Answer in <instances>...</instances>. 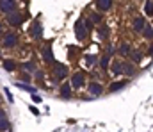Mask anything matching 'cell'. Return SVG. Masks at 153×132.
Instances as JSON below:
<instances>
[{"label": "cell", "mask_w": 153, "mask_h": 132, "mask_svg": "<svg viewBox=\"0 0 153 132\" xmlns=\"http://www.w3.org/2000/svg\"><path fill=\"white\" fill-rule=\"evenodd\" d=\"M111 70H112L114 75H121V73H123V63H121V61H114L112 66H111Z\"/></svg>", "instance_id": "ac0fdd59"}, {"label": "cell", "mask_w": 153, "mask_h": 132, "mask_svg": "<svg viewBox=\"0 0 153 132\" xmlns=\"http://www.w3.org/2000/svg\"><path fill=\"white\" fill-rule=\"evenodd\" d=\"M32 102H36V104H39V102H41V96L34 93V95H32Z\"/></svg>", "instance_id": "f1b7e54d"}, {"label": "cell", "mask_w": 153, "mask_h": 132, "mask_svg": "<svg viewBox=\"0 0 153 132\" xmlns=\"http://www.w3.org/2000/svg\"><path fill=\"white\" fill-rule=\"evenodd\" d=\"M94 5H96V9H98L100 13H109L111 7H112V2H111V0H98Z\"/></svg>", "instance_id": "9c48e42d"}, {"label": "cell", "mask_w": 153, "mask_h": 132, "mask_svg": "<svg viewBox=\"0 0 153 132\" xmlns=\"http://www.w3.org/2000/svg\"><path fill=\"white\" fill-rule=\"evenodd\" d=\"M0 107H2V96H0Z\"/></svg>", "instance_id": "1f68e13d"}, {"label": "cell", "mask_w": 153, "mask_h": 132, "mask_svg": "<svg viewBox=\"0 0 153 132\" xmlns=\"http://www.w3.org/2000/svg\"><path fill=\"white\" fill-rule=\"evenodd\" d=\"M4 32H5V29H4V23H2V22H0V38H2V36H4Z\"/></svg>", "instance_id": "4dcf8cb0"}, {"label": "cell", "mask_w": 153, "mask_h": 132, "mask_svg": "<svg viewBox=\"0 0 153 132\" xmlns=\"http://www.w3.org/2000/svg\"><path fill=\"white\" fill-rule=\"evenodd\" d=\"M14 11H18V2H14V0H0V13L4 16H9Z\"/></svg>", "instance_id": "3957f363"}, {"label": "cell", "mask_w": 153, "mask_h": 132, "mask_svg": "<svg viewBox=\"0 0 153 132\" xmlns=\"http://www.w3.org/2000/svg\"><path fill=\"white\" fill-rule=\"evenodd\" d=\"M85 84H87V82H85V75H84L82 72H75V73L71 75V81H70L71 89H82Z\"/></svg>", "instance_id": "277c9868"}, {"label": "cell", "mask_w": 153, "mask_h": 132, "mask_svg": "<svg viewBox=\"0 0 153 132\" xmlns=\"http://www.w3.org/2000/svg\"><path fill=\"white\" fill-rule=\"evenodd\" d=\"M100 34H102V38H107V36H109V29H107V27H102V29H100Z\"/></svg>", "instance_id": "83f0119b"}, {"label": "cell", "mask_w": 153, "mask_h": 132, "mask_svg": "<svg viewBox=\"0 0 153 132\" xmlns=\"http://www.w3.org/2000/svg\"><path fill=\"white\" fill-rule=\"evenodd\" d=\"M125 86H126V81H116V82H112V84L109 86V91H111V93H114V91L123 89Z\"/></svg>", "instance_id": "2e32d148"}, {"label": "cell", "mask_w": 153, "mask_h": 132, "mask_svg": "<svg viewBox=\"0 0 153 132\" xmlns=\"http://www.w3.org/2000/svg\"><path fill=\"white\" fill-rule=\"evenodd\" d=\"M152 27H153V25H152Z\"/></svg>", "instance_id": "e575fe53"}, {"label": "cell", "mask_w": 153, "mask_h": 132, "mask_svg": "<svg viewBox=\"0 0 153 132\" xmlns=\"http://www.w3.org/2000/svg\"><path fill=\"white\" fill-rule=\"evenodd\" d=\"M141 34H143V36H144L146 40H153V27L146 23V27H144V31H143Z\"/></svg>", "instance_id": "ffe728a7"}, {"label": "cell", "mask_w": 153, "mask_h": 132, "mask_svg": "<svg viewBox=\"0 0 153 132\" xmlns=\"http://www.w3.org/2000/svg\"><path fill=\"white\" fill-rule=\"evenodd\" d=\"M20 45V38L14 31H5L4 36L0 38V48H5V50H13Z\"/></svg>", "instance_id": "6da1fadb"}, {"label": "cell", "mask_w": 153, "mask_h": 132, "mask_svg": "<svg viewBox=\"0 0 153 132\" xmlns=\"http://www.w3.org/2000/svg\"><path fill=\"white\" fill-rule=\"evenodd\" d=\"M29 34H30L34 40L41 38V34H43V27H41V22H39V20L32 22V25H30V29H29Z\"/></svg>", "instance_id": "52a82bcc"}, {"label": "cell", "mask_w": 153, "mask_h": 132, "mask_svg": "<svg viewBox=\"0 0 153 132\" xmlns=\"http://www.w3.org/2000/svg\"><path fill=\"white\" fill-rule=\"evenodd\" d=\"M144 13H146L148 16H153V2L152 0H148V2L144 4Z\"/></svg>", "instance_id": "44dd1931"}, {"label": "cell", "mask_w": 153, "mask_h": 132, "mask_svg": "<svg viewBox=\"0 0 153 132\" xmlns=\"http://www.w3.org/2000/svg\"><path fill=\"white\" fill-rule=\"evenodd\" d=\"M16 86H18L20 89H23V91H29V93H32V95H34V89L30 88V86H25V84H22V82H18Z\"/></svg>", "instance_id": "d4e9b609"}, {"label": "cell", "mask_w": 153, "mask_h": 132, "mask_svg": "<svg viewBox=\"0 0 153 132\" xmlns=\"http://www.w3.org/2000/svg\"><path fill=\"white\" fill-rule=\"evenodd\" d=\"M53 75L57 81H64L68 75V66H64L62 63H55L53 64Z\"/></svg>", "instance_id": "8992f818"}, {"label": "cell", "mask_w": 153, "mask_h": 132, "mask_svg": "<svg viewBox=\"0 0 153 132\" xmlns=\"http://www.w3.org/2000/svg\"><path fill=\"white\" fill-rule=\"evenodd\" d=\"M2 66H4V70L9 72V73L16 72V63H14L13 59H4V61H2Z\"/></svg>", "instance_id": "8fae6325"}, {"label": "cell", "mask_w": 153, "mask_h": 132, "mask_svg": "<svg viewBox=\"0 0 153 132\" xmlns=\"http://www.w3.org/2000/svg\"><path fill=\"white\" fill-rule=\"evenodd\" d=\"M87 34H89V31H87V27H85V23H84V20H78L75 23V36L78 41H84L85 38H87Z\"/></svg>", "instance_id": "5b68a950"}, {"label": "cell", "mask_w": 153, "mask_h": 132, "mask_svg": "<svg viewBox=\"0 0 153 132\" xmlns=\"http://www.w3.org/2000/svg\"><path fill=\"white\" fill-rule=\"evenodd\" d=\"M9 127H11V122L5 118V120H0V132H5L9 131Z\"/></svg>", "instance_id": "7402d4cb"}, {"label": "cell", "mask_w": 153, "mask_h": 132, "mask_svg": "<svg viewBox=\"0 0 153 132\" xmlns=\"http://www.w3.org/2000/svg\"><path fill=\"white\" fill-rule=\"evenodd\" d=\"M22 70H23V72H27V73H32V72H38V66H36L32 61H27V63H23V64H22Z\"/></svg>", "instance_id": "9a60e30c"}, {"label": "cell", "mask_w": 153, "mask_h": 132, "mask_svg": "<svg viewBox=\"0 0 153 132\" xmlns=\"http://www.w3.org/2000/svg\"><path fill=\"white\" fill-rule=\"evenodd\" d=\"M5 118H7V113H5V111L0 107V120H5Z\"/></svg>", "instance_id": "f546056e"}, {"label": "cell", "mask_w": 153, "mask_h": 132, "mask_svg": "<svg viewBox=\"0 0 153 132\" xmlns=\"http://www.w3.org/2000/svg\"><path fill=\"white\" fill-rule=\"evenodd\" d=\"M84 61H85V64H87V66H96V64H98V55L87 54V55L84 57Z\"/></svg>", "instance_id": "e0dca14e"}, {"label": "cell", "mask_w": 153, "mask_h": 132, "mask_svg": "<svg viewBox=\"0 0 153 132\" xmlns=\"http://www.w3.org/2000/svg\"><path fill=\"white\" fill-rule=\"evenodd\" d=\"M87 89H89V93H91L93 96H100V95L103 93V86H102L98 81H93V82H89V84H87Z\"/></svg>", "instance_id": "ba28073f"}, {"label": "cell", "mask_w": 153, "mask_h": 132, "mask_svg": "<svg viewBox=\"0 0 153 132\" xmlns=\"http://www.w3.org/2000/svg\"><path fill=\"white\" fill-rule=\"evenodd\" d=\"M123 73H125V75H128V77H130V75H134V73H135L134 64H132V63H123Z\"/></svg>", "instance_id": "d6986e66"}, {"label": "cell", "mask_w": 153, "mask_h": 132, "mask_svg": "<svg viewBox=\"0 0 153 132\" xmlns=\"http://www.w3.org/2000/svg\"><path fill=\"white\" fill-rule=\"evenodd\" d=\"M130 55H132V61H134V63H139V61H141V57H143V55H141V52H130Z\"/></svg>", "instance_id": "cb8c5ba5"}, {"label": "cell", "mask_w": 153, "mask_h": 132, "mask_svg": "<svg viewBox=\"0 0 153 132\" xmlns=\"http://www.w3.org/2000/svg\"><path fill=\"white\" fill-rule=\"evenodd\" d=\"M144 27H146V22H144V18H143V16H137V18L132 22V29H134L135 32H143V31H144Z\"/></svg>", "instance_id": "30bf717a"}, {"label": "cell", "mask_w": 153, "mask_h": 132, "mask_svg": "<svg viewBox=\"0 0 153 132\" xmlns=\"http://www.w3.org/2000/svg\"><path fill=\"white\" fill-rule=\"evenodd\" d=\"M43 59H45L46 63H52V61H53V54H52V46H50V45L43 46Z\"/></svg>", "instance_id": "4fadbf2b"}, {"label": "cell", "mask_w": 153, "mask_h": 132, "mask_svg": "<svg viewBox=\"0 0 153 132\" xmlns=\"http://www.w3.org/2000/svg\"><path fill=\"white\" fill-rule=\"evenodd\" d=\"M100 20H102V16H100L98 13H93V14H91V22H93V23H100Z\"/></svg>", "instance_id": "484cf974"}, {"label": "cell", "mask_w": 153, "mask_h": 132, "mask_svg": "<svg viewBox=\"0 0 153 132\" xmlns=\"http://www.w3.org/2000/svg\"><path fill=\"white\" fill-rule=\"evenodd\" d=\"M23 20H25V16H23L22 11H14V13H11L9 16H5V22H7L9 27H20V25L23 23Z\"/></svg>", "instance_id": "7a4b0ae2"}, {"label": "cell", "mask_w": 153, "mask_h": 132, "mask_svg": "<svg viewBox=\"0 0 153 132\" xmlns=\"http://www.w3.org/2000/svg\"><path fill=\"white\" fill-rule=\"evenodd\" d=\"M0 55H2V48H0Z\"/></svg>", "instance_id": "836d02e7"}, {"label": "cell", "mask_w": 153, "mask_h": 132, "mask_svg": "<svg viewBox=\"0 0 153 132\" xmlns=\"http://www.w3.org/2000/svg\"><path fill=\"white\" fill-rule=\"evenodd\" d=\"M150 54H153V48H150Z\"/></svg>", "instance_id": "d6a6232c"}, {"label": "cell", "mask_w": 153, "mask_h": 132, "mask_svg": "<svg viewBox=\"0 0 153 132\" xmlns=\"http://www.w3.org/2000/svg\"><path fill=\"white\" fill-rule=\"evenodd\" d=\"M109 59H111V48L102 55V59H100V68L102 70H107L109 68Z\"/></svg>", "instance_id": "5bb4252c"}, {"label": "cell", "mask_w": 153, "mask_h": 132, "mask_svg": "<svg viewBox=\"0 0 153 132\" xmlns=\"http://www.w3.org/2000/svg\"><path fill=\"white\" fill-rule=\"evenodd\" d=\"M117 52H119V55H128V54H130V46H128L126 43H123L121 46H119Z\"/></svg>", "instance_id": "603a6c76"}, {"label": "cell", "mask_w": 153, "mask_h": 132, "mask_svg": "<svg viewBox=\"0 0 153 132\" xmlns=\"http://www.w3.org/2000/svg\"><path fill=\"white\" fill-rule=\"evenodd\" d=\"M71 93H73V89H71V86H70V82H64L62 86H61V96L62 98H71Z\"/></svg>", "instance_id": "7c38bea8"}, {"label": "cell", "mask_w": 153, "mask_h": 132, "mask_svg": "<svg viewBox=\"0 0 153 132\" xmlns=\"http://www.w3.org/2000/svg\"><path fill=\"white\" fill-rule=\"evenodd\" d=\"M20 81H25V82H29V81H30V73H27V72H22V73H20Z\"/></svg>", "instance_id": "4316f807"}]
</instances>
